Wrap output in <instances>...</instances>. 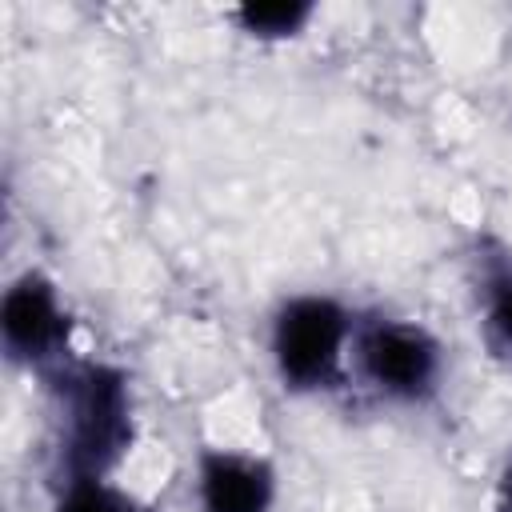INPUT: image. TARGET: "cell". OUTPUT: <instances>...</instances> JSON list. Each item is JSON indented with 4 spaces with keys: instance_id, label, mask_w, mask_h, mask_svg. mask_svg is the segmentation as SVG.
<instances>
[{
    "instance_id": "1",
    "label": "cell",
    "mask_w": 512,
    "mask_h": 512,
    "mask_svg": "<svg viewBox=\"0 0 512 512\" xmlns=\"http://www.w3.org/2000/svg\"><path fill=\"white\" fill-rule=\"evenodd\" d=\"M64 384H68L64 388L68 476H104V468L116 464L132 440L128 384L116 368H104V364H84L68 372Z\"/></svg>"
},
{
    "instance_id": "2",
    "label": "cell",
    "mask_w": 512,
    "mask_h": 512,
    "mask_svg": "<svg viewBox=\"0 0 512 512\" xmlns=\"http://www.w3.org/2000/svg\"><path fill=\"white\" fill-rule=\"evenodd\" d=\"M352 324L332 296H292L272 320V360L288 388H332L344 368Z\"/></svg>"
},
{
    "instance_id": "3",
    "label": "cell",
    "mask_w": 512,
    "mask_h": 512,
    "mask_svg": "<svg viewBox=\"0 0 512 512\" xmlns=\"http://www.w3.org/2000/svg\"><path fill=\"white\" fill-rule=\"evenodd\" d=\"M356 364L392 400H420L440 380V344L404 320H376L356 336Z\"/></svg>"
},
{
    "instance_id": "4",
    "label": "cell",
    "mask_w": 512,
    "mask_h": 512,
    "mask_svg": "<svg viewBox=\"0 0 512 512\" xmlns=\"http://www.w3.org/2000/svg\"><path fill=\"white\" fill-rule=\"evenodd\" d=\"M0 340L16 364H52L68 348V312L40 272H24L0 300Z\"/></svg>"
},
{
    "instance_id": "5",
    "label": "cell",
    "mask_w": 512,
    "mask_h": 512,
    "mask_svg": "<svg viewBox=\"0 0 512 512\" xmlns=\"http://www.w3.org/2000/svg\"><path fill=\"white\" fill-rule=\"evenodd\" d=\"M276 496L272 468L244 452H208L200 460V508L204 512H268Z\"/></svg>"
},
{
    "instance_id": "6",
    "label": "cell",
    "mask_w": 512,
    "mask_h": 512,
    "mask_svg": "<svg viewBox=\"0 0 512 512\" xmlns=\"http://www.w3.org/2000/svg\"><path fill=\"white\" fill-rule=\"evenodd\" d=\"M312 16V4L304 0H264V4H244L236 8V20L248 36L260 40H280V36H296Z\"/></svg>"
},
{
    "instance_id": "7",
    "label": "cell",
    "mask_w": 512,
    "mask_h": 512,
    "mask_svg": "<svg viewBox=\"0 0 512 512\" xmlns=\"http://www.w3.org/2000/svg\"><path fill=\"white\" fill-rule=\"evenodd\" d=\"M56 512H148L128 492L112 488L104 476H68Z\"/></svg>"
},
{
    "instance_id": "8",
    "label": "cell",
    "mask_w": 512,
    "mask_h": 512,
    "mask_svg": "<svg viewBox=\"0 0 512 512\" xmlns=\"http://www.w3.org/2000/svg\"><path fill=\"white\" fill-rule=\"evenodd\" d=\"M488 332L512 352V268L488 280Z\"/></svg>"
}]
</instances>
